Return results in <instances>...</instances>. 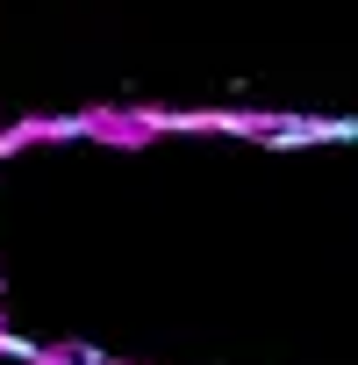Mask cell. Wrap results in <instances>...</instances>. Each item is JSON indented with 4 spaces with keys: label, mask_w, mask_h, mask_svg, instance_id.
<instances>
[]
</instances>
